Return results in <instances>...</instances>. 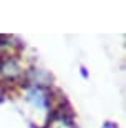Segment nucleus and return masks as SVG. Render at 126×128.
Wrapping results in <instances>:
<instances>
[{"label": "nucleus", "instance_id": "f257e3e1", "mask_svg": "<svg viewBox=\"0 0 126 128\" xmlns=\"http://www.w3.org/2000/svg\"><path fill=\"white\" fill-rule=\"evenodd\" d=\"M103 128H118L115 123H111V122H106V123L103 125Z\"/></svg>", "mask_w": 126, "mask_h": 128}]
</instances>
